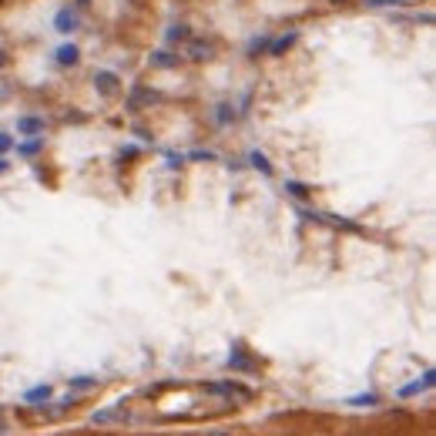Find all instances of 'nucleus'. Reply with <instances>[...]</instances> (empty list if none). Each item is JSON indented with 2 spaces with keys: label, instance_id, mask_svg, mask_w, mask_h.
Masks as SVG:
<instances>
[{
  "label": "nucleus",
  "instance_id": "obj_1",
  "mask_svg": "<svg viewBox=\"0 0 436 436\" xmlns=\"http://www.w3.org/2000/svg\"><path fill=\"white\" fill-rule=\"evenodd\" d=\"M154 101H158V91H151L148 84H135L131 94H128V101H124V107L128 111H141V107H151Z\"/></svg>",
  "mask_w": 436,
  "mask_h": 436
},
{
  "label": "nucleus",
  "instance_id": "obj_2",
  "mask_svg": "<svg viewBox=\"0 0 436 436\" xmlns=\"http://www.w3.org/2000/svg\"><path fill=\"white\" fill-rule=\"evenodd\" d=\"M121 88H124V84H121V77L114 74V71H98V74H94V91H98L101 98H118Z\"/></svg>",
  "mask_w": 436,
  "mask_h": 436
},
{
  "label": "nucleus",
  "instance_id": "obj_3",
  "mask_svg": "<svg viewBox=\"0 0 436 436\" xmlns=\"http://www.w3.org/2000/svg\"><path fill=\"white\" fill-rule=\"evenodd\" d=\"M47 131V121L37 118V114H20L17 118V135L20 138H44Z\"/></svg>",
  "mask_w": 436,
  "mask_h": 436
},
{
  "label": "nucleus",
  "instance_id": "obj_4",
  "mask_svg": "<svg viewBox=\"0 0 436 436\" xmlns=\"http://www.w3.org/2000/svg\"><path fill=\"white\" fill-rule=\"evenodd\" d=\"M81 27V14H77L74 7H60L58 14H54V30L58 34H74Z\"/></svg>",
  "mask_w": 436,
  "mask_h": 436
},
{
  "label": "nucleus",
  "instance_id": "obj_5",
  "mask_svg": "<svg viewBox=\"0 0 436 436\" xmlns=\"http://www.w3.org/2000/svg\"><path fill=\"white\" fill-rule=\"evenodd\" d=\"M185 54H188L192 60H198V64H202V60H211V58H215V41H202V37L195 41V37H188Z\"/></svg>",
  "mask_w": 436,
  "mask_h": 436
},
{
  "label": "nucleus",
  "instance_id": "obj_6",
  "mask_svg": "<svg viewBox=\"0 0 436 436\" xmlns=\"http://www.w3.org/2000/svg\"><path fill=\"white\" fill-rule=\"evenodd\" d=\"M228 366H232L235 373H256L258 362H256V359H249V352H245V349L235 343V346H232V352H228Z\"/></svg>",
  "mask_w": 436,
  "mask_h": 436
},
{
  "label": "nucleus",
  "instance_id": "obj_7",
  "mask_svg": "<svg viewBox=\"0 0 436 436\" xmlns=\"http://www.w3.org/2000/svg\"><path fill=\"white\" fill-rule=\"evenodd\" d=\"M205 390L215 392V396H235V399H252V390H245V386H239V383H209Z\"/></svg>",
  "mask_w": 436,
  "mask_h": 436
},
{
  "label": "nucleus",
  "instance_id": "obj_8",
  "mask_svg": "<svg viewBox=\"0 0 436 436\" xmlns=\"http://www.w3.org/2000/svg\"><path fill=\"white\" fill-rule=\"evenodd\" d=\"M433 383H436V373H433V369H426V373H423V379H416V383H407V386L399 390V396H403V399H409V396H420V392L433 390Z\"/></svg>",
  "mask_w": 436,
  "mask_h": 436
},
{
  "label": "nucleus",
  "instance_id": "obj_9",
  "mask_svg": "<svg viewBox=\"0 0 436 436\" xmlns=\"http://www.w3.org/2000/svg\"><path fill=\"white\" fill-rule=\"evenodd\" d=\"M188 37H192V27H188L185 20H178V24H171V27L165 30V44H168V47L188 44Z\"/></svg>",
  "mask_w": 436,
  "mask_h": 436
},
{
  "label": "nucleus",
  "instance_id": "obj_10",
  "mask_svg": "<svg viewBox=\"0 0 436 436\" xmlns=\"http://www.w3.org/2000/svg\"><path fill=\"white\" fill-rule=\"evenodd\" d=\"M54 60H58L60 67H74L77 60H81V47L77 44H60L58 51H54Z\"/></svg>",
  "mask_w": 436,
  "mask_h": 436
},
{
  "label": "nucleus",
  "instance_id": "obj_11",
  "mask_svg": "<svg viewBox=\"0 0 436 436\" xmlns=\"http://www.w3.org/2000/svg\"><path fill=\"white\" fill-rule=\"evenodd\" d=\"M235 118H239V111H235L232 101H218V105H215V124H218V128L235 124Z\"/></svg>",
  "mask_w": 436,
  "mask_h": 436
},
{
  "label": "nucleus",
  "instance_id": "obj_12",
  "mask_svg": "<svg viewBox=\"0 0 436 436\" xmlns=\"http://www.w3.org/2000/svg\"><path fill=\"white\" fill-rule=\"evenodd\" d=\"M118 420H124V403H114V407L91 413V423H118Z\"/></svg>",
  "mask_w": 436,
  "mask_h": 436
},
{
  "label": "nucleus",
  "instance_id": "obj_13",
  "mask_svg": "<svg viewBox=\"0 0 436 436\" xmlns=\"http://www.w3.org/2000/svg\"><path fill=\"white\" fill-rule=\"evenodd\" d=\"M296 41H299V34H296V30H292V34H282V37L269 41V51H265V54H272V58H282V54H286Z\"/></svg>",
  "mask_w": 436,
  "mask_h": 436
},
{
  "label": "nucleus",
  "instance_id": "obj_14",
  "mask_svg": "<svg viewBox=\"0 0 436 436\" xmlns=\"http://www.w3.org/2000/svg\"><path fill=\"white\" fill-rule=\"evenodd\" d=\"M178 54H171L168 47H161V51H154L151 54V67H158V71H168V67H178Z\"/></svg>",
  "mask_w": 436,
  "mask_h": 436
},
{
  "label": "nucleus",
  "instance_id": "obj_15",
  "mask_svg": "<svg viewBox=\"0 0 436 436\" xmlns=\"http://www.w3.org/2000/svg\"><path fill=\"white\" fill-rule=\"evenodd\" d=\"M51 396H54V390H51V386L44 383V386H34V390L24 392V403H30V407H44Z\"/></svg>",
  "mask_w": 436,
  "mask_h": 436
},
{
  "label": "nucleus",
  "instance_id": "obj_16",
  "mask_svg": "<svg viewBox=\"0 0 436 436\" xmlns=\"http://www.w3.org/2000/svg\"><path fill=\"white\" fill-rule=\"evenodd\" d=\"M17 154L20 158H37L41 151H44V138H27V141H20V145H14Z\"/></svg>",
  "mask_w": 436,
  "mask_h": 436
},
{
  "label": "nucleus",
  "instance_id": "obj_17",
  "mask_svg": "<svg viewBox=\"0 0 436 436\" xmlns=\"http://www.w3.org/2000/svg\"><path fill=\"white\" fill-rule=\"evenodd\" d=\"M282 188H286V195H292V198H309L312 195V188H309V185H305V181H296V178H289L286 185H282Z\"/></svg>",
  "mask_w": 436,
  "mask_h": 436
},
{
  "label": "nucleus",
  "instance_id": "obj_18",
  "mask_svg": "<svg viewBox=\"0 0 436 436\" xmlns=\"http://www.w3.org/2000/svg\"><path fill=\"white\" fill-rule=\"evenodd\" d=\"M101 386V379L98 376H71V390L74 392H91Z\"/></svg>",
  "mask_w": 436,
  "mask_h": 436
},
{
  "label": "nucleus",
  "instance_id": "obj_19",
  "mask_svg": "<svg viewBox=\"0 0 436 436\" xmlns=\"http://www.w3.org/2000/svg\"><path fill=\"white\" fill-rule=\"evenodd\" d=\"M366 7H373V11H396V7H409V4H416V0H362Z\"/></svg>",
  "mask_w": 436,
  "mask_h": 436
},
{
  "label": "nucleus",
  "instance_id": "obj_20",
  "mask_svg": "<svg viewBox=\"0 0 436 436\" xmlns=\"http://www.w3.org/2000/svg\"><path fill=\"white\" fill-rule=\"evenodd\" d=\"M249 165L256 168V171H262L265 178H272V165H269V158H265L262 151H249Z\"/></svg>",
  "mask_w": 436,
  "mask_h": 436
},
{
  "label": "nucleus",
  "instance_id": "obj_21",
  "mask_svg": "<svg viewBox=\"0 0 436 436\" xmlns=\"http://www.w3.org/2000/svg\"><path fill=\"white\" fill-rule=\"evenodd\" d=\"M322 222H326V225H332V228H343V232H352V235H359V232H362V225L349 222V218H326V215H322Z\"/></svg>",
  "mask_w": 436,
  "mask_h": 436
},
{
  "label": "nucleus",
  "instance_id": "obj_22",
  "mask_svg": "<svg viewBox=\"0 0 436 436\" xmlns=\"http://www.w3.org/2000/svg\"><path fill=\"white\" fill-rule=\"evenodd\" d=\"M265 51H269V37H252L249 47H245V54H249V58H258V54H265Z\"/></svg>",
  "mask_w": 436,
  "mask_h": 436
},
{
  "label": "nucleus",
  "instance_id": "obj_23",
  "mask_svg": "<svg viewBox=\"0 0 436 436\" xmlns=\"http://www.w3.org/2000/svg\"><path fill=\"white\" fill-rule=\"evenodd\" d=\"M376 403H379L376 392H362V396H352V399H349V407H376Z\"/></svg>",
  "mask_w": 436,
  "mask_h": 436
},
{
  "label": "nucleus",
  "instance_id": "obj_24",
  "mask_svg": "<svg viewBox=\"0 0 436 436\" xmlns=\"http://www.w3.org/2000/svg\"><path fill=\"white\" fill-rule=\"evenodd\" d=\"M185 158H192V161H215V158H218V154H215V151H188V154H185Z\"/></svg>",
  "mask_w": 436,
  "mask_h": 436
},
{
  "label": "nucleus",
  "instance_id": "obj_25",
  "mask_svg": "<svg viewBox=\"0 0 436 436\" xmlns=\"http://www.w3.org/2000/svg\"><path fill=\"white\" fill-rule=\"evenodd\" d=\"M14 148V135H7V131H0V158L7 154V151Z\"/></svg>",
  "mask_w": 436,
  "mask_h": 436
},
{
  "label": "nucleus",
  "instance_id": "obj_26",
  "mask_svg": "<svg viewBox=\"0 0 436 436\" xmlns=\"http://www.w3.org/2000/svg\"><path fill=\"white\" fill-rule=\"evenodd\" d=\"M181 161H185V154H175V151H168V154H165V165L168 168H178Z\"/></svg>",
  "mask_w": 436,
  "mask_h": 436
},
{
  "label": "nucleus",
  "instance_id": "obj_27",
  "mask_svg": "<svg viewBox=\"0 0 436 436\" xmlns=\"http://www.w3.org/2000/svg\"><path fill=\"white\" fill-rule=\"evenodd\" d=\"M135 154H138V148H135V145H128V148H121V154H118V158H121V161H124V158H135Z\"/></svg>",
  "mask_w": 436,
  "mask_h": 436
},
{
  "label": "nucleus",
  "instance_id": "obj_28",
  "mask_svg": "<svg viewBox=\"0 0 436 436\" xmlns=\"http://www.w3.org/2000/svg\"><path fill=\"white\" fill-rule=\"evenodd\" d=\"M7 60H11V58H7V51H4V47H0V71H4V67H7Z\"/></svg>",
  "mask_w": 436,
  "mask_h": 436
},
{
  "label": "nucleus",
  "instance_id": "obj_29",
  "mask_svg": "<svg viewBox=\"0 0 436 436\" xmlns=\"http://www.w3.org/2000/svg\"><path fill=\"white\" fill-rule=\"evenodd\" d=\"M7 168H11V161H4V158H0V175H4Z\"/></svg>",
  "mask_w": 436,
  "mask_h": 436
},
{
  "label": "nucleus",
  "instance_id": "obj_30",
  "mask_svg": "<svg viewBox=\"0 0 436 436\" xmlns=\"http://www.w3.org/2000/svg\"><path fill=\"white\" fill-rule=\"evenodd\" d=\"M74 4H77V7H88V4H91V0H74Z\"/></svg>",
  "mask_w": 436,
  "mask_h": 436
},
{
  "label": "nucleus",
  "instance_id": "obj_31",
  "mask_svg": "<svg viewBox=\"0 0 436 436\" xmlns=\"http://www.w3.org/2000/svg\"><path fill=\"white\" fill-rule=\"evenodd\" d=\"M332 4H349V0H332Z\"/></svg>",
  "mask_w": 436,
  "mask_h": 436
},
{
  "label": "nucleus",
  "instance_id": "obj_32",
  "mask_svg": "<svg viewBox=\"0 0 436 436\" xmlns=\"http://www.w3.org/2000/svg\"><path fill=\"white\" fill-rule=\"evenodd\" d=\"M209 436H228V433H209Z\"/></svg>",
  "mask_w": 436,
  "mask_h": 436
},
{
  "label": "nucleus",
  "instance_id": "obj_33",
  "mask_svg": "<svg viewBox=\"0 0 436 436\" xmlns=\"http://www.w3.org/2000/svg\"><path fill=\"white\" fill-rule=\"evenodd\" d=\"M0 7H4V0H0Z\"/></svg>",
  "mask_w": 436,
  "mask_h": 436
}]
</instances>
